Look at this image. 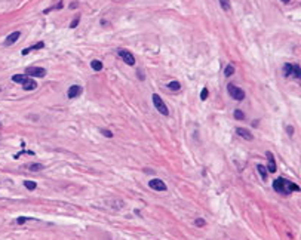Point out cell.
<instances>
[{
    "label": "cell",
    "mask_w": 301,
    "mask_h": 240,
    "mask_svg": "<svg viewBox=\"0 0 301 240\" xmlns=\"http://www.w3.org/2000/svg\"><path fill=\"white\" fill-rule=\"evenodd\" d=\"M273 188L279 193H283V194H288V193H292V191H300V187L291 182V181L285 180V178H277V180L273 181Z\"/></svg>",
    "instance_id": "cell-1"
},
{
    "label": "cell",
    "mask_w": 301,
    "mask_h": 240,
    "mask_svg": "<svg viewBox=\"0 0 301 240\" xmlns=\"http://www.w3.org/2000/svg\"><path fill=\"white\" fill-rule=\"evenodd\" d=\"M153 104H154V107L157 108V111H159V113H162L163 116H169V110H168L166 104L163 102V100H162L157 93H154V95H153Z\"/></svg>",
    "instance_id": "cell-2"
},
{
    "label": "cell",
    "mask_w": 301,
    "mask_h": 240,
    "mask_svg": "<svg viewBox=\"0 0 301 240\" xmlns=\"http://www.w3.org/2000/svg\"><path fill=\"white\" fill-rule=\"evenodd\" d=\"M227 91H228V93H230V96H233L236 101H242L243 98H245V92L242 91L240 87L234 86V85H228Z\"/></svg>",
    "instance_id": "cell-3"
},
{
    "label": "cell",
    "mask_w": 301,
    "mask_h": 240,
    "mask_svg": "<svg viewBox=\"0 0 301 240\" xmlns=\"http://www.w3.org/2000/svg\"><path fill=\"white\" fill-rule=\"evenodd\" d=\"M117 53H119V56H120L122 60L126 62L128 65H135V58H134V55L129 52V51H126V49H119Z\"/></svg>",
    "instance_id": "cell-4"
},
{
    "label": "cell",
    "mask_w": 301,
    "mask_h": 240,
    "mask_svg": "<svg viewBox=\"0 0 301 240\" xmlns=\"http://www.w3.org/2000/svg\"><path fill=\"white\" fill-rule=\"evenodd\" d=\"M25 74L28 77L30 76H34V77H45L46 76V70L45 68H40V67H28L25 70Z\"/></svg>",
    "instance_id": "cell-5"
},
{
    "label": "cell",
    "mask_w": 301,
    "mask_h": 240,
    "mask_svg": "<svg viewBox=\"0 0 301 240\" xmlns=\"http://www.w3.org/2000/svg\"><path fill=\"white\" fill-rule=\"evenodd\" d=\"M148 185H150V188H153L156 191H165L166 190V184L162 180H150Z\"/></svg>",
    "instance_id": "cell-6"
},
{
    "label": "cell",
    "mask_w": 301,
    "mask_h": 240,
    "mask_svg": "<svg viewBox=\"0 0 301 240\" xmlns=\"http://www.w3.org/2000/svg\"><path fill=\"white\" fill-rule=\"evenodd\" d=\"M82 86H79V85H73V86L68 89V92H67V96L68 98H77V96H80L82 95Z\"/></svg>",
    "instance_id": "cell-7"
},
{
    "label": "cell",
    "mask_w": 301,
    "mask_h": 240,
    "mask_svg": "<svg viewBox=\"0 0 301 240\" xmlns=\"http://www.w3.org/2000/svg\"><path fill=\"white\" fill-rule=\"evenodd\" d=\"M20 36H21L20 31H14V33H11L6 37V40H5V46H11V45H14L15 42L20 39Z\"/></svg>",
    "instance_id": "cell-8"
},
{
    "label": "cell",
    "mask_w": 301,
    "mask_h": 240,
    "mask_svg": "<svg viewBox=\"0 0 301 240\" xmlns=\"http://www.w3.org/2000/svg\"><path fill=\"white\" fill-rule=\"evenodd\" d=\"M236 133L240 136V138H243V140H248V141H251L254 136H252V133L249 132L248 129H243V127H237L236 129Z\"/></svg>",
    "instance_id": "cell-9"
},
{
    "label": "cell",
    "mask_w": 301,
    "mask_h": 240,
    "mask_svg": "<svg viewBox=\"0 0 301 240\" xmlns=\"http://www.w3.org/2000/svg\"><path fill=\"white\" fill-rule=\"evenodd\" d=\"M22 87H24L25 91H34V89L37 87V83H36V82H34L33 79L27 77V79L22 82Z\"/></svg>",
    "instance_id": "cell-10"
},
{
    "label": "cell",
    "mask_w": 301,
    "mask_h": 240,
    "mask_svg": "<svg viewBox=\"0 0 301 240\" xmlns=\"http://www.w3.org/2000/svg\"><path fill=\"white\" fill-rule=\"evenodd\" d=\"M267 159H268V166H267L268 169H267V171H268V172H272V173H274V172H276V162H274V156L270 153V151L267 153Z\"/></svg>",
    "instance_id": "cell-11"
},
{
    "label": "cell",
    "mask_w": 301,
    "mask_h": 240,
    "mask_svg": "<svg viewBox=\"0 0 301 240\" xmlns=\"http://www.w3.org/2000/svg\"><path fill=\"white\" fill-rule=\"evenodd\" d=\"M42 47H45V43L43 42H39V43H36V45H33V46H30V47H27V49H24L22 51V55H27V53H30V52H33V51H37V49H42Z\"/></svg>",
    "instance_id": "cell-12"
},
{
    "label": "cell",
    "mask_w": 301,
    "mask_h": 240,
    "mask_svg": "<svg viewBox=\"0 0 301 240\" xmlns=\"http://www.w3.org/2000/svg\"><path fill=\"white\" fill-rule=\"evenodd\" d=\"M91 67H92V70H95V71H100V70H102V62L98 60H94V61H91Z\"/></svg>",
    "instance_id": "cell-13"
},
{
    "label": "cell",
    "mask_w": 301,
    "mask_h": 240,
    "mask_svg": "<svg viewBox=\"0 0 301 240\" xmlns=\"http://www.w3.org/2000/svg\"><path fill=\"white\" fill-rule=\"evenodd\" d=\"M27 77H28L27 74H25V76H24V74H15V76H12V82H15V83H22Z\"/></svg>",
    "instance_id": "cell-14"
},
{
    "label": "cell",
    "mask_w": 301,
    "mask_h": 240,
    "mask_svg": "<svg viewBox=\"0 0 301 240\" xmlns=\"http://www.w3.org/2000/svg\"><path fill=\"white\" fill-rule=\"evenodd\" d=\"M168 87H169L171 91H180V89H181V85H180V82L174 80V82H169V83H168Z\"/></svg>",
    "instance_id": "cell-15"
},
{
    "label": "cell",
    "mask_w": 301,
    "mask_h": 240,
    "mask_svg": "<svg viewBox=\"0 0 301 240\" xmlns=\"http://www.w3.org/2000/svg\"><path fill=\"white\" fill-rule=\"evenodd\" d=\"M292 71H294V65H291V64H285V65H283V74H285L286 77L288 76H291Z\"/></svg>",
    "instance_id": "cell-16"
},
{
    "label": "cell",
    "mask_w": 301,
    "mask_h": 240,
    "mask_svg": "<svg viewBox=\"0 0 301 240\" xmlns=\"http://www.w3.org/2000/svg\"><path fill=\"white\" fill-rule=\"evenodd\" d=\"M257 169H258V172L261 173V176H263V180H267V169H266V166H263V165H258L257 166Z\"/></svg>",
    "instance_id": "cell-17"
},
{
    "label": "cell",
    "mask_w": 301,
    "mask_h": 240,
    "mask_svg": "<svg viewBox=\"0 0 301 240\" xmlns=\"http://www.w3.org/2000/svg\"><path fill=\"white\" fill-rule=\"evenodd\" d=\"M220 5H221V7H222L226 12L230 11V0H220Z\"/></svg>",
    "instance_id": "cell-18"
},
{
    "label": "cell",
    "mask_w": 301,
    "mask_h": 240,
    "mask_svg": "<svg viewBox=\"0 0 301 240\" xmlns=\"http://www.w3.org/2000/svg\"><path fill=\"white\" fill-rule=\"evenodd\" d=\"M28 169H30L31 172H37V171L43 169V166H42L40 163H33V165H30V166H28Z\"/></svg>",
    "instance_id": "cell-19"
},
{
    "label": "cell",
    "mask_w": 301,
    "mask_h": 240,
    "mask_svg": "<svg viewBox=\"0 0 301 240\" xmlns=\"http://www.w3.org/2000/svg\"><path fill=\"white\" fill-rule=\"evenodd\" d=\"M234 119H236V120H243V119H245V113L240 111V110H236V111H234Z\"/></svg>",
    "instance_id": "cell-20"
},
{
    "label": "cell",
    "mask_w": 301,
    "mask_h": 240,
    "mask_svg": "<svg viewBox=\"0 0 301 240\" xmlns=\"http://www.w3.org/2000/svg\"><path fill=\"white\" fill-rule=\"evenodd\" d=\"M224 74L226 76H231V74H234V65H227L226 67V70H224Z\"/></svg>",
    "instance_id": "cell-21"
},
{
    "label": "cell",
    "mask_w": 301,
    "mask_h": 240,
    "mask_svg": "<svg viewBox=\"0 0 301 240\" xmlns=\"http://www.w3.org/2000/svg\"><path fill=\"white\" fill-rule=\"evenodd\" d=\"M292 74H294L297 79H300V77H301V68H300V65H294V71H292Z\"/></svg>",
    "instance_id": "cell-22"
},
{
    "label": "cell",
    "mask_w": 301,
    "mask_h": 240,
    "mask_svg": "<svg viewBox=\"0 0 301 240\" xmlns=\"http://www.w3.org/2000/svg\"><path fill=\"white\" fill-rule=\"evenodd\" d=\"M24 185L27 187L28 190H34V188L37 187V184H36V182H33V181H25V182H24Z\"/></svg>",
    "instance_id": "cell-23"
},
{
    "label": "cell",
    "mask_w": 301,
    "mask_h": 240,
    "mask_svg": "<svg viewBox=\"0 0 301 240\" xmlns=\"http://www.w3.org/2000/svg\"><path fill=\"white\" fill-rule=\"evenodd\" d=\"M208 95H209L208 89H206V87H203V89H202V92H200V100H202V101H205V100L208 98Z\"/></svg>",
    "instance_id": "cell-24"
},
{
    "label": "cell",
    "mask_w": 301,
    "mask_h": 240,
    "mask_svg": "<svg viewBox=\"0 0 301 240\" xmlns=\"http://www.w3.org/2000/svg\"><path fill=\"white\" fill-rule=\"evenodd\" d=\"M79 21H80V16H76L73 21H71V24H70V27L71 28H76V27L79 25Z\"/></svg>",
    "instance_id": "cell-25"
},
{
    "label": "cell",
    "mask_w": 301,
    "mask_h": 240,
    "mask_svg": "<svg viewBox=\"0 0 301 240\" xmlns=\"http://www.w3.org/2000/svg\"><path fill=\"white\" fill-rule=\"evenodd\" d=\"M28 220H30V218H27V216H21V218L16 220V224H18V225H22V224H24V222H27Z\"/></svg>",
    "instance_id": "cell-26"
},
{
    "label": "cell",
    "mask_w": 301,
    "mask_h": 240,
    "mask_svg": "<svg viewBox=\"0 0 301 240\" xmlns=\"http://www.w3.org/2000/svg\"><path fill=\"white\" fill-rule=\"evenodd\" d=\"M100 132L102 133L104 136H108V138H111V136H113V132H110V131H107V129H101Z\"/></svg>",
    "instance_id": "cell-27"
},
{
    "label": "cell",
    "mask_w": 301,
    "mask_h": 240,
    "mask_svg": "<svg viewBox=\"0 0 301 240\" xmlns=\"http://www.w3.org/2000/svg\"><path fill=\"white\" fill-rule=\"evenodd\" d=\"M194 224H196V225H197V227H203V225H205V224H206V222H205V220H200V218H199V220H196V221H194Z\"/></svg>",
    "instance_id": "cell-28"
},
{
    "label": "cell",
    "mask_w": 301,
    "mask_h": 240,
    "mask_svg": "<svg viewBox=\"0 0 301 240\" xmlns=\"http://www.w3.org/2000/svg\"><path fill=\"white\" fill-rule=\"evenodd\" d=\"M282 2H283V3H289L291 0H282Z\"/></svg>",
    "instance_id": "cell-29"
}]
</instances>
